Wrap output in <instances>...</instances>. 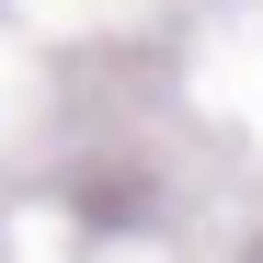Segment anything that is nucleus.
Segmentation results:
<instances>
[]
</instances>
